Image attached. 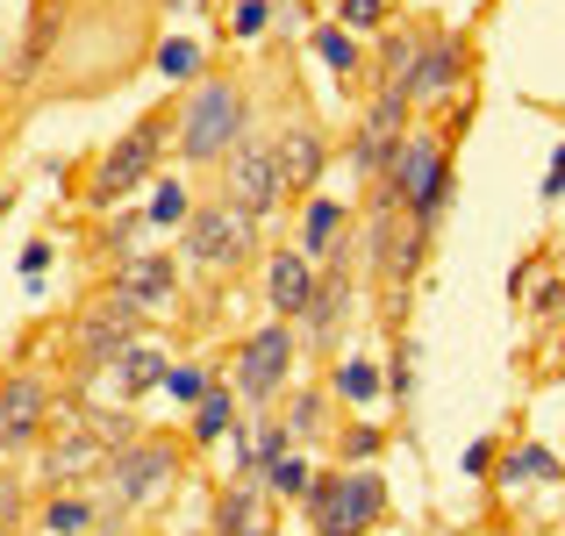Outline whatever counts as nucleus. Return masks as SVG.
<instances>
[{
    "label": "nucleus",
    "instance_id": "obj_1",
    "mask_svg": "<svg viewBox=\"0 0 565 536\" xmlns=\"http://www.w3.org/2000/svg\"><path fill=\"white\" fill-rule=\"evenodd\" d=\"M244 137H250V94L230 72H207L180 100V115H172V151H180V165H193V172L222 165Z\"/></svg>",
    "mask_w": 565,
    "mask_h": 536
},
{
    "label": "nucleus",
    "instance_id": "obj_2",
    "mask_svg": "<svg viewBox=\"0 0 565 536\" xmlns=\"http://www.w3.org/2000/svg\"><path fill=\"white\" fill-rule=\"evenodd\" d=\"M386 186H394L401 215H408V229L437 236L444 207H451V143H444V129H408L394 151V165H386Z\"/></svg>",
    "mask_w": 565,
    "mask_h": 536
},
{
    "label": "nucleus",
    "instance_id": "obj_3",
    "mask_svg": "<svg viewBox=\"0 0 565 536\" xmlns=\"http://www.w3.org/2000/svg\"><path fill=\"white\" fill-rule=\"evenodd\" d=\"M180 472H186V451H180V443L137 437L129 451H115L94 480H100V501H108L115 515H137V508H158V501L180 486Z\"/></svg>",
    "mask_w": 565,
    "mask_h": 536
},
{
    "label": "nucleus",
    "instance_id": "obj_4",
    "mask_svg": "<svg viewBox=\"0 0 565 536\" xmlns=\"http://www.w3.org/2000/svg\"><path fill=\"white\" fill-rule=\"evenodd\" d=\"M308 523H316V536H373L380 515H386V480L373 465H337V472H316L301 494Z\"/></svg>",
    "mask_w": 565,
    "mask_h": 536
},
{
    "label": "nucleus",
    "instance_id": "obj_5",
    "mask_svg": "<svg viewBox=\"0 0 565 536\" xmlns=\"http://www.w3.org/2000/svg\"><path fill=\"white\" fill-rule=\"evenodd\" d=\"M166 143H172V115H143L137 129H122V137L94 158V172H86V207H115L122 193L151 186Z\"/></svg>",
    "mask_w": 565,
    "mask_h": 536
},
{
    "label": "nucleus",
    "instance_id": "obj_6",
    "mask_svg": "<svg viewBox=\"0 0 565 536\" xmlns=\"http://www.w3.org/2000/svg\"><path fill=\"white\" fill-rule=\"evenodd\" d=\"M294 365H301V336H294V322H265V330H250L244 344H236V357H230V394L250 400V408L265 415L294 386Z\"/></svg>",
    "mask_w": 565,
    "mask_h": 536
},
{
    "label": "nucleus",
    "instance_id": "obj_7",
    "mask_svg": "<svg viewBox=\"0 0 565 536\" xmlns=\"http://www.w3.org/2000/svg\"><path fill=\"white\" fill-rule=\"evenodd\" d=\"M180 258L201 265V272H244V265L258 258V222L236 215V207H222L215 193H207V201H193V215L180 222Z\"/></svg>",
    "mask_w": 565,
    "mask_h": 536
},
{
    "label": "nucleus",
    "instance_id": "obj_8",
    "mask_svg": "<svg viewBox=\"0 0 565 536\" xmlns=\"http://www.w3.org/2000/svg\"><path fill=\"white\" fill-rule=\"evenodd\" d=\"M143 322H151V315H143V308L129 301V293H115V287L100 293L94 308H79V322H72V336H65L72 365H79V379H94V372L108 365V357L122 351V344H137Z\"/></svg>",
    "mask_w": 565,
    "mask_h": 536
},
{
    "label": "nucleus",
    "instance_id": "obj_9",
    "mask_svg": "<svg viewBox=\"0 0 565 536\" xmlns=\"http://www.w3.org/2000/svg\"><path fill=\"white\" fill-rule=\"evenodd\" d=\"M222 186H215V201L222 207H236V215H250V222H265L279 207V179H273V137L265 129H250L244 143H236L230 158H222Z\"/></svg>",
    "mask_w": 565,
    "mask_h": 536
},
{
    "label": "nucleus",
    "instance_id": "obj_10",
    "mask_svg": "<svg viewBox=\"0 0 565 536\" xmlns=\"http://www.w3.org/2000/svg\"><path fill=\"white\" fill-rule=\"evenodd\" d=\"M415 129V100H408V86L401 79H380L373 86V108H365V122H359V137H351V165H359L365 179H386V165H394V151H401V137Z\"/></svg>",
    "mask_w": 565,
    "mask_h": 536
},
{
    "label": "nucleus",
    "instance_id": "obj_11",
    "mask_svg": "<svg viewBox=\"0 0 565 536\" xmlns=\"http://www.w3.org/2000/svg\"><path fill=\"white\" fill-rule=\"evenodd\" d=\"M330 172V137L316 122H287L273 129V179H279V207L287 201H308Z\"/></svg>",
    "mask_w": 565,
    "mask_h": 536
},
{
    "label": "nucleus",
    "instance_id": "obj_12",
    "mask_svg": "<svg viewBox=\"0 0 565 536\" xmlns=\"http://www.w3.org/2000/svg\"><path fill=\"white\" fill-rule=\"evenodd\" d=\"M51 429V379L36 372H8L0 379V458H22Z\"/></svg>",
    "mask_w": 565,
    "mask_h": 536
},
{
    "label": "nucleus",
    "instance_id": "obj_13",
    "mask_svg": "<svg viewBox=\"0 0 565 536\" xmlns=\"http://www.w3.org/2000/svg\"><path fill=\"white\" fill-rule=\"evenodd\" d=\"M166 365H172V351L158 344V336H137V344H122L108 357V365L94 372V386H100V400H115V408H129L137 394H151L158 379H166Z\"/></svg>",
    "mask_w": 565,
    "mask_h": 536
},
{
    "label": "nucleus",
    "instance_id": "obj_14",
    "mask_svg": "<svg viewBox=\"0 0 565 536\" xmlns=\"http://www.w3.org/2000/svg\"><path fill=\"white\" fill-rule=\"evenodd\" d=\"M466 65H472V43L466 36H423V57H415V72H408V100L423 108V100H451L458 94V79H466Z\"/></svg>",
    "mask_w": 565,
    "mask_h": 536
},
{
    "label": "nucleus",
    "instance_id": "obj_15",
    "mask_svg": "<svg viewBox=\"0 0 565 536\" xmlns=\"http://www.w3.org/2000/svg\"><path fill=\"white\" fill-rule=\"evenodd\" d=\"M115 293H129L143 315L172 308L180 301V258L172 250H129V258H115Z\"/></svg>",
    "mask_w": 565,
    "mask_h": 536
},
{
    "label": "nucleus",
    "instance_id": "obj_16",
    "mask_svg": "<svg viewBox=\"0 0 565 536\" xmlns=\"http://www.w3.org/2000/svg\"><path fill=\"white\" fill-rule=\"evenodd\" d=\"M51 422H57V415H51ZM100 465H108V451H100L94 429H86V422H57V443L43 451V486H51V494H72V486L94 480Z\"/></svg>",
    "mask_w": 565,
    "mask_h": 536
},
{
    "label": "nucleus",
    "instance_id": "obj_17",
    "mask_svg": "<svg viewBox=\"0 0 565 536\" xmlns=\"http://www.w3.org/2000/svg\"><path fill=\"white\" fill-rule=\"evenodd\" d=\"M351 272H322L316 293H308L301 322H294V336H301V351H337V330L351 322Z\"/></svg>",
    "mask_w": 565,
    "mask_h": 536
},
{
    "label": "nucleus",
    "instance_id": "obj_18",
    "mask_svg": "<svg viewBox=\"0 0 565 536\" xmlns=\"http://www.w3.org/2000/svg\"><path fill=\"white\" fill-rule=\"evenodd\" d=\"M316 279H322L316 258H301V250H265V301H273V322H301Z\"/></svg>",
    "mask_w": 565,
    "mask_h": 536
},
{
    "label": "nucleus",
    "instance_id": "obj_19",
    "mask_svg": "<svg viewBox=\"0 0 565 536\" xmlns=\"http://www.w3.org/2000/svg\"><path fill=\"white\" fill-rule=\"evenodd\" d=\"M279 422H287V443L294 451H316L322 437H330V386H287V415H279Z\"/></svg>",
    "mask_w": 565,
    "mask_h": 536
},
{
    "label": "nucleus",
    "instance_id": "obj_20",
    "mask_svg": "<svg viewBox=\"0 0 565 536\" xmlns=\"http://www.w3.org/2000/svg\"><path fill=\"white\" fill-rule=\"evenodd\" d=\"M344 229H351L344 201H337V193H308V201H301V244H294V250L322 265V258H330V244H337Z\"/></svg>",
    "mask_w": 565,
    "mask_h": 536
},
{
    "label": "nucleus",
    "instance_id": "obj_21",
    "mask_svg": "<svg viewBox=\"0 0 565 536\" xmlns=\"http://www.w3.org/2000/svg\"><path fill=\"white\" fill-rule=\"evenodd\" d=\"M265 523V486L258 480H230L215 494V536H250Z\"/></svg>",
    "mask_w": 565,
    "mask_h": 536
},
{
    "label": "nucleus",
    "instance_id": "obj_22",
    "mask_svg": "<svg viewBox=\"0 0 565 536\" xmlns=\"http://www.w3.org/2000/svg\"><path fill=\"white\" fill-rule=\"evenodd\" d=\"M494 480L501 486H552V480H565V465L544 443H509V451L494 458Z\"/></svg>",
    "mask_w": 565,
    "mask_h": 536
},
{
    "label": "nucleus",
    "instance_id": "obj_23",
    "mask_svg": "<svg viewBox=\"0 0 565 536\" xmlns=\"http://www.w3.org/2000/svg\"><path fill=\"white\" fill-rule=\"evenodd\" d=\"M230 429H236V394H230V386H207V394L201 400H193V422H186V443H193V451H207V443H222V437H230Z\"/></svg>",
    "mask_w": 565,
    "mask_h": 536
},
{
    "label": "nucleus",
    "instance_id": "obj_24",
    "mask_svg": "<svg viewBox=\"0 0 565 536\" xmlns=\"http://www.w3.org/2000/svg\"><path fill=\"white\" fill-rule=\"evenodd\" d=\"M415 57H423V29H394V22H386L380 29V51H373V65H365V72H373V86L380 79H401V86H408Z\"/></svg>",
    "mask_w": 565,
    "mask_h": 536
},
{
    "label": "nucleus",
    "instance_id": "obj_25",
    "mask_svg": "<svg viewBox=\"0 0 565 536\" xmlns=\"http://www.w3.org/2000/svg\"><path fill=\"white\" fill-rule=\"evenodd\" d=\"M308 480H316V472H308V451H273V458L258 465V486H265L273 501H301Z\"/></svg>",
    "mask_w": 565,
    "mask_h": 536
},
{
    "label": "nucleus",
    "instance_id": "obj_26",
    "mask_svg": "<svg viewBox=\"0 0 565 536\" xmlns=\"http://www.w3.org/2000/svg\"><path fill=\"white\" fill-rule=\"evenodd\" d=\"M193 215V186L180 172L172 179H151V207H143V222H151V229H180V222Z\"/></svg>",
    "mask_w": 565,
    "mask_h": 536
},
{
    "label": "nucleus",
    "instance_id": "obj_27",
    "mask_svg": "<svg viewBox=\"0 0 565 536\" xmlns=\"http://www.w3.org/2000/svg\"><path fill=\"white\" fill-rule=\"evenodd\" d=\"M36 529H43V536H86V529H94V501L51 494V501L36 508Z\"/></svg>",
    "mask_w": 565,
    "mask_h": 536
},
{
    "label": "nucleus",
    "instance_id": "obj_28",
    "mask_svg": "<svg viewBox=\"0 0 565 536\" xmlns=\"http://www.w3.org/2000/svg\"><path fill=\"white\" fill-rule=\"evenodd\" d=\"M380 394H386V379L365 365V357H344V365L330 372V400H351V408H365V400H380Z\"/></svg>",
    "mask_w": 565,
    "mask_h": 536
},
{
    "label": "nucleus",
    "instance_id": "obj_29",
    "mask_svg": "<svg viewBox=\"0 0 565 536\" xmlns=\"http://www.w3.org/2000/svg\"><path fill=\"white\" fill-rule=\"evenodd\" d=\"M316 57L337 72V79H359V72H365V51H359V36H344L337 22H322V29H316Z\"/></svg>",
    "mask_w": 565,
    "mask_h": 536
},
{
    "label": "nucleus",
    "instance_id": "obj_30",
    "mask_svg": "<svg viewBox=\"0 0 565 536\" xmlns=\"http://www.w3.org/2000/svg\"><path fill=\"white\" fill-rule=\"evenodd\" d=\"M386 451V429L380 422H344V429H337V465H373V458Z\"/></svg>",
    "mask_w": 565,
    "mask_h": 536
},
{
    "label": "nucleus",
    "instance_id": "obj_31",
    "mask_svg": "<svg viewBox=\"0 0 565 536\" xmlns=\"http://www.w3.org/2000/svg\"><path fill=\"white\" fill-rule=\"evenodd\" d=\"M57 29H65V14H57V8H36V22H29V43H22V79H14V86H29V79L43 72V57H51Z\"/></svg>",
    "mask_w": 565,
    "mask_h": 536
},
{
    "label": "nucleus",
    "instance_id": "obj_32",
    "mask_svg": "<svg viewBox=\"0 0 565 536\" xmlns=\"http://www.w3.org/2000/svg\"><path fill=\"white\" fill-rule=\"evenodd\" d=\"M86 429H94V437H100V451H129V443H137L143 437V429H137V415H129V408H94V415H86Z\"/></svg>",
    "mask_w": 565,
    "mask_h": 536
},
{
    "label": "nucleus",
    "instance_id": "obj_33",
    "mask_svg": "<svg viewBox=\"0 0 565 536\" xmlns=\"http://www.w3.org/2000/svg\"><path fill=\"white\" fill-rule=\"evenodd\" d=\"M215 379H222L215 365H166V379H158V394H172L180 408H193V400H201V394H207Z\"/></svg>",
    "mask_w": 565,
    "mask_h": 536
},
{
    "label": "nucleus",
    "instance_id": "obj_34",
    "mask_svg": "<svg viewBox=\"0 0 565 536\" xmlns=\"http://www.w3.org/2000/svg\"><path fill=\"white\" fill-rule=\"evenodd\" d=\"M337 29H344V36H380L386 0H337Z\"/></svg>",
    "mask_w": 565,
    "mask_h": 536
},
{
    "label": "nucleus",
    "instance_id": "obj_35",
    "mask_svg": "<svg viewBox=\"0 0 565 536\" xmlns=\"http://www.w3.org/2000/svg\"><path fill=\"white\" fill-rule=\"evenodd\" d=\"M380 379H386V394H394L401 408L415 400V344H408V336H401V351L386 357V372H380Z\"/></svg>",
    "mask_w": 565,
    "mask_h": 536
},
{
    "label": "nucleus",
    "instance_id": "obj_36",
    "mask_svg": "<svg viewBox=\"0 0 565 536\" xmlns=\"http://www.w3.org/2000/svg\"><path fill=\"white\" fill-rule=\"evenodd\" d=\"M158 72H166V79H193V72H201V51H193L186 36H172V43H158V57H151Z\"/></svg>",
    "mask_w": 565,
    "mask_h": 536
},
{
    "label": "nucleus",
    "instance_id": "obj_37",
    "mask_svg": "<svg viewBox=\"0 0 565 536\" xmlns=\"http://www.w3.org/2000/svg\"><path fill=\"white\" fill-rule=\"evenodd\" d=\"M265 22H273V0H244V8H236V22H230V36L236 43H258Z\"/></svg>",
    "mask_w": 565,
    "mask_h": 536
},
{
    "label": "nucleus",
    "instance_id": "obj_38",
    "mask_svg": "<svg viewBox=\"0 0 565 536\" xmlns=\"http://www.w3.org/2000/svg\"><path fill=\"white\" fill-rule=\"evenodd\" d=\"M494 458H501V443H494V437L466 443V472H472V480H487V472H494Z\"/></svg>",
    "mask_w": 565,
    "mask_h": 536
},
{
    "label": "nucleus",
    "instance_id": "obj_39",
    "mask_svg": "<svg viewBox=\"0 0 565 536\" xmlns=\"http://www.w3.org/2000/svg\"><path fill=\"white\" fill-rule=\"evenodd\" d=\"M537 201H565V137H558V151H552V172H544Z\"/></svg>",
    "mask_w": 565,
    "mask_h": 536
},
{
    "label": "nucleus",
    "instance_id": "obj_40",
    "mask_svg": "<svg viewBox=\"0 0 565 536\" xmlns=\"http://www.w3.org/2000/svg\"><path fill=\"white\" fill-rule=\"evenodd\" d=\"M14 523H22V486H14V480H0V536H8Z\"/></svg>",
    "mask_w": 565,
    "mask_h": 536
},
{
    "label": "nucleus",
    "instance_id": "obj_41",
    "mask_svg": "<svg viewBox=\"0 0 565 536\" xmlns=\"http://www.w3.org/2000/svg\"><path fill=\"white\" fill-rule=\"evenodd\" d=\"M137 229H143V215H122V222L108 229V250H115V258H129V244H137Z\"/></svg>",
    "mask_w": 565,
    "mask_h": 536
},
{
    "label": "nucleus",
    "instance_id": "obj_42",
    "mask_svg": "<svg viewBox=\"0 0 565 536\" xmlns=\"http://www.w3.org/2000/svg\"><path fill=\"white\" fill-rule=\"evenodd\" d=\"M43 265H51V244H29V250H22V279H29V287L43 279Z\"/></svg>",
    "mask_w": 565,
    "mask_h": 536
},
{
    "label": "nucleus",
    "instance_id": "obj_43",
    "mask_svg": "<svg viewBox=\"0 0 565 536\" xmlns=\"http://www.w3.org/2000/svg\"><path fill=\"white\" fill-rule=\"evenodd\" d=\"M8 207H14V179L0 172V215H8Z\"/></svg>",
    "mask_w": 565,
    "mask_h": 536
},
{
    "label": "nucleus",
    "instance_id": "obj_44",
    "mask_svg": "<svg viewBox=\"0 0 565 536\" xmlns=\"http://www.w3.org/2000/svg\"><path fill=\"white\" fill-rule=\"evenodd\" d=\"M250 536H279V529H273V523H258V529H250Z\"/></svg>",
    "mask_w": 565,
    "mask_h": 536
},
{
    "label": "nucleus",
    "instance_id": "obj_45",
    "mask_svg": "<svg viewBox=\"0 0 565 536\" xmlns=\"http://www.w3.org/2000/svg\"><path fill=\"white\" fill-rule=\"evenodd\" d=\"M166 8H193V0H166Z\"/></svg>",
    "mask_w": 565,
    "mask_h": 536
},
{
    "label": "nucleus",
    "instance_id": "obj_46",
    "mask_svg": "<svg viewBox=\"0 0 565 536\" xmlns=\"http://www.w3.org/2000/svg\"><path fill=\"white\" fill-rule=\"evenodd\" d=\"M472 8H487V0H472Z\"/></svg>",
    "mask_w": 565,
    "mask_h": 536
}]
</instances>
